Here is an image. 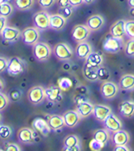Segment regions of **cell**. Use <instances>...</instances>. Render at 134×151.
<instances>
[{
  "instance_id": "1",
  "label": "cell",
  "mask_w": 134,
  "mask_h": 151,
  "mask_svg": "<svg viewBox=\"0 0 134 151\" xmlns=\"http://www.w3.org/2000/svg\"><path fill=\"white\" fill-rule=\"evenodd\" d=\"M125 47L124 39L122 37H115L111 35L105 38L103 43V49L109 54H117Z\"/></svg>"
},
{
  "instance_id": "2",
  "label": "cell",
  "mask_w": 134,
  "mask_h": 151,
  "mask_svg": "<svg viewBox=\"0 0 134 151\" xmlns=\"http://www.w3.org/2000/svg\"><path fill=\"white\" fill-rule=\"evenodd\" d=\"M52 55L50 46L43 42H37L33 45V55L37 60L41 62L47 61Z\"/></svg>"
},
{
  "instance_id": "3",
  "label": "cell",
  "mask_w": 134,
  "mask_h": 151,
  "mask_svg": "<svg viewBox=\"0 0 134 151\" xmlns=\"http://www.w3.org/2000/svg\"><path fill=\"white\" fill-rule=\"evenodd\" d=\"M54 56L61 61H68L72 59L74 52L67 43L59 42L54 47L53 50Z\"/></svg>"
},
{
  "instance_id": "4",
  "label": "cell",
  "mask_w": 134,
  "mask_h": 151,
  "mask_svg": "<svg viewBox=\"0 0 134 151\" xmlns=\"http://www.w3.org/2000/svg\"><path fill=\"white\" fill-rule=\"evenodd\" d=\"M27 64L25 61L20 59V57H12L9 60L8 66H7V72L11 76H19L23 73L26 70Z\"/></svg>"
},
{
  "instance_id": "5",
  "label": "cell",
  "mask_w": 134,
  "mask_h": 151,
  "mask_svg": "<svg viewBox=\"0 0 134 151\" xmlns=\"http://www.w3.org/2000/svg\"><path fill=\"white\" fill-rule=\"evenodd\" d=\"M40 38V31L36 27H27L21 32L22 42L28 46H33Z\"/></svg>"
},
{
  "instance_id": "6",
  "label": "cell",
  "mask_w": 134,
  "mask_h": 151,
  "mask_svg": "<svg viewBox=\"0 0 134 151\" xmlns=\"http://www.w3.org/2000/svg\"><path fill=\"white\" fill-rule=\"evenodd\" d=\"M49 17L50 14L45 10H40L35 13L32 16L35 27L37 28L39 31H46L49 28Z\"/></svg>"
},
{
  "instance_id": "7",
  "label": "cell",
  "mask_w": 134,
  "mask_h": 151,
  "mask_svg": "<svg viewBox=\"0 0 134 151\" xmlns=\"http://www.w3.org/2000/svg\"><path fill=\"white\" fill-rule=\"evenodd\" d=\"M28 100L35 105H37L46 99L45 96V88L42 86L32 87L27 93Z\"/></svg>"
},
{
  "instance_id": "8",
  "label": "cell",
  "mask_w": 134,
  "mask_h": 151,
  "mask_svg": "<svg viewBox=\"0 0 134 151\" xmlns=\"http://www.w3.org/2000/svg\"><path fill=\"white\" fill-rule=\"evenodd\" d=\"M120 88L117 84L112 82L105 81L102 83L100 87V93L105 99H112L119 93Z\"/></svg>"
},
{
  "instance_id": "9",
  "label": "cell",
  "mask_w": 134,
  "mask_h": 151,
  "mask_svg": "<svg viewBox=\"0 0 134 151\" xmlns=\"http://www.w3.org/2000/svg\"><path fill=\"white\" fill-rule=\"evenodd\" d=\"M91 30L87 27V25H76L72 29L71 32V37L76 42L87 41V39L89 37L91 34Z\"/></svg>"
},
{
  "instance_id": "10",
  "label": "cell",
  "mask_w": 134,
  "mask_h": 151,
  "mask_svg": "<svg viewBox=\"0 0 134 151\" xmlns=\"http://www.w3.org/2000/svg\"><path fill=\"white\" fill-rule=\"evenodd\" d=\"M102 124H103V127L106 130L109 131L110 132H112V133H114L115 132L122 129V127H123L121 120L116 116H115L113 113L110 114L104 120V122H102Z\"/></svg>"
},
{
  "instance_id": "11",
  "label": "cell",
  "mask_w": 134,
  "mask_h": 151,
  "mask_svg": "<svg viewBox=\"0 0 134 151\" xmlns=\"http://www.w3.org/2000/svg\"><path fill=\"white\" fill-rule=\"evenodd\" d=\"M37 132L34 129L29 127H23L19 130L17 133L18 140L22 144H33L36 140V137H37Z\"/></svg>"
},
{
  "instance_id": "12",
  "label": "cell",
  "mask_w": 134,
  "mask_h": 151,
  "mask_svg": "<svg viewBox=\"0 0 134 151\" xmlns=\"http://www.w3.org/2000/svg\"><path fill=\"white\" fill-rule=\"evenodd\" d=\"M0 35L4 41L7 42H14L21 37V32L18 28L6 26Z\"/></svg>"
},
{
  "instance_id": "13",
  "label": "cell",
  "mask_w": 134,
  "mask_h": 151,
  "mask_svg": "<svg viewBox=\"0 0 134 151\" xmlns=\"http://www.w3.org/2000/svg\"><path fill=\"white\" fill-rule=\"evenodd\" d=\"M63 91L59 86H50L45 88L46 99L52 103H60L63 100Z\"/></svg>"
},
{
  "instance_id": "14",
  "label": "cell",
  "mask_w": 134,
  "mask_h": 151,
  "mask_svg": "<svg viewBox=\"0 0 134 151\" xmlns=\"http://www.w3.org/2000/svg\"><path fill=\"white\" fill-rule=\"evenodd\" d=\"M64 145V150L67 151H79L81 150V146L80 138L76 135H68L65 137L63 141Z\"/></svg>"
},
{
  "instance_id": "15",
  "label": "cell",
  "mask_w": 134,
  "mask_h": 151,
  "mask_svg": "<svg viewBox=\"0 0 134 151\" xmlns=\"http://www.w3.org/2000/svg\"><path fill=\"white\" fill-rule=\"evenodd\" d=\"M112 113V110L110 107L104 104H94V110H93V116L94 119L99 122H103L104 120L106 117Z\"/></svg>"
},
{
  "instance_id": "16",
  "label": "cell",
  "mask_w": 134,
  "mask_h": 151,
  "mask_svg": "<svg viewBox=\"0 0 134 151\" xmlns=\"http://www.w3.org/2000/svg\"><path fill=\"white\" fill-rule=\"evenodd\" d=\"M63 118L65 121L66 127L69 128L76 127L81 120V117L76 110H68L63 114Z\"/></svg>"
},
{
  "instance_id": "17",
  "label": "cell",
  "mask_w": 134,
  "mask_h": 151,
  "mask_svg": "<svg viewBox=\"0 0 134 151\" xmlns=\"http://www.w3.org/2000/svg\"><path fill=\"white\" fill-rule=\"evenodd\" d=\"M32 127L37 133L41 134L43 137H47L51 132V128L48 123L47 120L43 118H37L32 122Z\"/></svg>"
},
{
  "instance_id": "18",
  "label": "cell",
  "mask_w": 134,
  "mask_h": 151,
  "mask_svg": "<svg viewBox=\"0 0 134 151\" xmlns=\"http://www.w3.org/2000/svg\"><path fill=\"white\" fill-rule=\"evenodd\" d=\"M105 24V20L101 14H94L91 15L87 20L86 25L91 30V32H97L100 30Z\"/></svg>"
},
{
  "instance_id": "19",
  "label": "cell",
  "mask_w": 134,
  "mask_h": 151,
  "mask_svg": "<svg viewBox=\"0 0 134 151\" xmlns=\"http://www.w3.org/2000/svg\"><path fill=\"white\" fill-rule=\"evenodd\" d=\"M93 52V48L91 44L87 41L78 42L75 49V54L80 60H86L87 57Z\"/></svg>"
},
{
  "instance_id": "20",
  "label": "cell",
  "mask_w": 134,
  "mask_h": 151,
  "mask_svg": "<svg viewBox=\"0 0 134 151\" xmlns=\"http://www.w3.org/2000/svg\"><path fill=\"white\" fill-rule=\"evenodd\" d=\"M104 62V58L103 56L97 53V52H92L90 55L87 57L85 60V65L84 66L88 67V68L97 69L103 65Z\"/></svg>"
},
{
  "instance_id": "21",
  "label": "cell",
  "mask_w": 134,
  "mask_h": 151,
  "mask_svg": "<svg viewBox=\"0 0 134 151\" xmlns=\"http://www.w3.org/2000/svg\"><path fill=\"white\" fill-rule=\"evenodd\" d=\"M67 19L60 14H50L49 28L54 31H61L66 25Z\"/></svg>"
},
{
  "instance_id": "22",
  "label": "cell",
  "mask_w": 134,
  "mask_h": 151,
  "mask_svg": "<svg viewBox=\"0 0 134 151\" xmlns=\"http://www.w3.org/2000/svg\"><path fill=\"white\" fill-rule=\"evenodd\" d=\"M119 112L121 116L125 118L134 117V101L125 100L119 105Z\"/></svg>"
},
{
  "instance_id": "23",
  "label": "cell",
  "mask_w": 134,
  "mask_h": 151,
  "mask_svg": "<svg viewBox=\"0 0 134 151\" xmlns=\"http://www.w3.org/2000/svg\"><path fill=\"white\" fill-rule=\"evenodd\" d=\"M125 20H119L115 21L110 28V35L115 37H124L126 36L125 31Z\"/></svg>"
},
{
  "instance_id": "24",
  "label": "cell",
  "mask_w": 134,
  "mask_h": 151,
  "mask_svg": "<svg viewBox=\"0 0 134 151\" xmlns=\"http://www.w3.org/2000/svg\"><path fill=\"white\" fill-rule=\"evenodd\" d=\"M112 142L115 145H126L130 142V135L123 129L112 133Z\"/></svg>"
},
{
  "instance_id": "25",
  "label": "cell",
  "mask_w": 134,
  "mask_h": 151,
  "mask_svg": "<svg viewBox=\"0 0 134 151\" xmlns=\"http://www.w3.org/2000/svg\"><path fill=\"white\" fill-rule=\"evenodd\" d=\"M94 104L88 101H83L81 103L77 104L76 109V110L78 112V114L80 115V116L82 118H87L93 114V110H94Z\"/></svg>"
},
{
  "instance_id": "26",
  "label": "cell",
  "mask_w": 134,
  "mask_h": 151,
  "mask_svg": "<svg viewBox=\"0 0 134 151\" xmlns=\"http://www.w3.org/2000/svg\"><path fill=\"white\" fill-rule=\"evenodd\" d=\"M48 123L49 125L51 130L58 131L62 129L64 127H66L65 121L62 116L59 115H51L49 116L47 120Z\"/></svg>"
},
{
  "instance_id": "27",
  "label": "cell",
  "mask_w": 134,
  "mask_h": 151,
  "mask_svg": "<svg viewBox=\"0 0 134 151\" xmlns=\"http://www.w3.org/2000/svg\"><path fill=\"white\" fill-rule=\"evenodd\" d=\"M118 86L121 89L125 91L134 89V74H125L122 76Z\"/></svg>"
},
{
  "instance_id": "28",
  "label": "cell",
  "mask_w": 134,
  "mask_h": 151,
  "mask_svg": "<svg viewBox=\"0 0 134 151\" xmlns=\"http://www.w3.org/2000/svg\"><path fill=\"white\" fill-rule=\"evenodd\" d=\"M93 137L96 141L105 145L110 138V132L106 130L105 128H102V129H97L96 131H94Z\"/></svg>"
},
{
  "instance_id": "29",
  "label": "cell",
  "mask_w": 134,
  "mask_h": 151,
  "mask_svg": "<svg viewBox=\"0 0 134 151\" xmlns=\"http://www.w3.org/2000/svg\"><path fill=\"white\" fill-rule=\"evenodd\" d=\"M34 0H14V4L16 9L20 11H27L33 7Z\"/></svg>"
},
{
  "instance_id": "30",
  "label": "cell",
  "mask_w": 134,
  "mask_h": 151,
  "mask_svg": "<svg viewBox=\"0 0 134 151\" xmlns=\"http://www.w3.org/2000/svg\"><path fill=\"white\" fill-rule=\"evenodd\" d=\"M82 73H83L84 77L89 82H96V81L99 80L97 69L88 68V67L84 66L83 70H82Z\"/></svg>"
},
{
  "instance_id": "31",
  "label": "cell",
  "mask_w": 134,
  "mask_h": 151,
  "mask_svg": "<svg viewBox=\"0 0 134 151\" xmlns=\"http://www.w3.org/2000/svg\"><path fill=\"white\" fill-rule=\"evenodd\" d=\"M14 9V6L9 3L1 4H0V16H4V17L8 18L13 14Z\"/></svg>"
},
{
  "instance_id": "32",
  "label": "cell",
  "mask_w": 134,
  "mask_h": 151,
  "mask_svg": "<svg viewBox=\"0 0 134 151\" xmlns=\"http://www.w3.org/2000/svg\"><path fill=\"white\" fill-rule=\"evenodd\" d=\"M126 37L129 39H134V21H126L125 23Z\"/></svg>"
},
{
  "instance_id": "33",
  "label": "cell",
  "mask_w": 134,
  "mask_h": 151,
  "mask_svg": "<svg viewBox=\"0 0 134 151\" xmlns=\"http://www.w3.org/2000/svg\"><path fill=\"white\" fill-rule=\"evenodd\" d=\"M97 73H98V76H99V80H102V81H107L110 76V73L109 70L104 67L103 65L99 68H97Z\"/></svg>"
},
{
  "instance_id": "34",
  "label": "cell",
  "mask_w": 134,
  "mask_h": 151,
  "mask_svg": "<svg viewBox=\"0 0 134 151\" xmlns=\"http://www.w3.org/2000/svg\"><path fill=\"white\" fill-rule=\"evenodd\" d=\"M12 134V129L6 125H0V138L8 139Z\"/></svg>"
},
{
  "instance_id": "35",
  "label": "cell",
  "mask_w": 134,
  "mask_h": 151,
  "mask_svg": "<svg viewBox=\"0 0 134 151\" xmlns=\"http://www.w3.org/2000/svg\"><path fill=\"white\" fill-rule=\"evenodd\" d=\"M124 50H125V54L128 57H134V39H129L128 42L126 43L125 47H124Z\"/></svg>"
},
{
  "instance_id": "36",
  "label": "cell",
  "mask_w": 134,
  "mask_h": 151,
  "mask_svg": "<svg viewBox=\"0 0 134 151\" xmlns=\"http://www.w3.org/2000/svg\"><path fill=\"white\" fill-rule=\"evenodd\" d=\"M58 84H59L58 86L62 89V91H66V90L70 89L72 86L71 81L69 78H66V77L60 79L58 82Z\"/></svg>"
},
{
  "instance_id": "37",
  "label": "cell",
  "mask_w": 134,
  "mask_h": 151,
  "mask_svg": "<svg viewBox=\"0 0 134 151\" xmlns=\"http://www.w3.org/2000/svg\"><path fill=\"white\" fill-rule=\"evenodd\" d=\"M57 0H37V4L43 9H48L53 7Z\"/></svg>"
},
{
  "instance_id": "38",
  "label": "cell",
  "mask_w": 134,
  "mask_h": 151,
  "mask_svg": "<svg viewBox=\"0 0 134 151\" xmlns=\"http://www.w3.org/2000/svg\"><path fill=\"white\" fill-rule=\"evenodd\" d=\"M73 9L71 6L65 8H59V14H61L66 19H69L73 14Z\"/></svg>"
},
{
  "instance_id": "39",
  "label": "cell",
  "mask_w": 134,
  "mask_h": 151,
  "mask_svg": "<svg viewBox=\"0 0 134 151\" xmlns=\"http://www.w3.org/2000/svg\"><path fill=\"white\" fill-rule=\"evenodd\" d=\"M21 92L17 88H14L10 91L9 95V99L10 101H14V102H17L21 99Z\"/></svg>"
},
{
  "instance_id": "40",
  "label": "cell",
  "mask_w": 134,
  "mask_h": 151,
  "mask_svg": "<svg viewBox=\"0 0 134 151\" xmlns=\"http://www.w3.org/2000/svg\"><path fill=\"white\" fill-rule=\"evenodd\" d=\"M9 103V99L4 93L0 92V111L4 110Z\"/></svg>"
},
{
  "instance_id": "41",
  "label": "cell",
  "mask_w": 134,
  "mask_h": 151,
  "mask_svg": "<svg viewBox=\"0 0 134 151\" xmlns=\"http://www.w3.org/2000/svg\"><path fill=\"white\" fill-rule=\"evenodd\" d=\"M104 146H105L104 144H101V143H99V142L96 141V140L94 139V138H93V140H92V141H91V143H90V148L94 151L101 150Z\"/></svg>"
},
{
  "instance_id": "42",
  "label": "cell",
  "mask_w": 134,
  "mask_h": 151,
  "mask_svg": "<svg viewBox=\"0 0 134 151\" xmlns=\"http://www.w3.org/2000/svg\"><path fill=\"white\" fill-rule=\"evenodd\" d=\"M8 63L9 60L5 57L0 56V73L4 72V70H7V66H8Z\"/></svg>"
},
{
  "instance_id": "43",
  "label": "cell",
  "mask_w": 134,
  "mask_h": 151,
  "mask_svg": "<svg viewBox=\"0 0 134 151\" xmlns=\"http://www.w3.org/2000/svg\"><path fill=\"white\" fill-rule=\"evenodd\" d=\"M6 151H20L21 149L19 145H17L16 144H13V143H10V144H8L5 146V149Z\"/></svg>"
},
{
  "instance_id": "44",
  "label": "cell",
  "mask_w": 134,
  "mask_h": 151,
  "mask_svg": "<svg viewBox=\"0 0 134 151\" xmlns=\"http://www.w3.org/2000/svg\"><path fill=\"white\" fill-rule=\"evenodd\" d=\"M69 3L72 8H77L82 5L84 4V1L83 0H69Z\"/></svg>"
},
{
  "instance_id": "45",
  "label": "cell",
  "mask_w": 134,
  "mask_h": 151,
  "mask_svg": "<svg viewBox=\"0 0 134 151\" xmlns=\"http://www.w3.org/2000/svg\"><path fill=\"white\" fill-rule=\"evenodd\" d=\"M7 26V18L4 16H0V34L3 32V30Z\"/></svg>"
},
{
  "instance_id": "46",
  "label": "cell",
  "mask_w": 134,
  "mask_h": 151,
  "mask_svg": "<svg viewBox=\"0 0 134 151\" xmlns=\"http://www.w3.org/2000/svg\"><path fill=\"white\" fill-rule=\"evenodd\" d=\"M57 4L59 5V8H65L71 6L69 0H57Z\"/></svg>"
},
{
  "instance_id": "47",
  "label": "cell",
  "mask_w": 134,
  "mask_h": 151,
  "mask_svg": "<svg viewBox=\"0 0 134 151\" xmlns=\"http://www.w3.org/2000/svg\"><path fill=\"white\" fill-rule=\"evenodd\" d=\"M115 151H129L130 149L126 145H115Z\"/></svg>"
},
{
  "instance_id": "48",
  "label": "cell",
  "mask_w": 134,
  "mask_h": 151,
  "mask_svg": "<svg viewBox=\"0 0 134 151\" xmlns=\"http://www.w3.org/2000/svg\"><path fill=\"white\" fill-rule=\"evenodd\" d=\"M83 1H84V4H85L90 5V4H94L96 0H83Z\"/></svg>"
},
{
  "instance_id": "49",
  "label": "cell",
  "mask_w": 134,
  "mask_h": 151,
  "mask_svg": "<svg viewBox=\"0 0 134 151\" xmlns=\"http://www.w3.org/2000/svg\"><path fill=\"white\" fill-rule=\"evenodd\" d=\"M128 3L129 7L132 8V9H134V0H128Z\"/></svg>"
},
{
  "instance_id": "50",
  "label": "cell",
  "mask_w": 134,
  "mask_h": 151,
  "mask_svg": "<svg viewBox=\"0 0 134 151\" xmlns=\"http://www.w3.org/2000/svg\"><path fill=\"white\" fill-rule=\"evenodd\" d=\"M4 88V83L2 79H0V92H2Z\"/></svg>"
},
{
  "instance_id": "51",
  "label": "cell",
  "mask_w": 134,
  "mask_h": 151,
  "mask_svg": "<svg viewBox=\"0 0 134 151\" xmlns=\"http://www.w3.org/2000/svg\"><path fill=\"white\" fill-rule=\"evenodd\" d=\"M10 0H0V4H4V3H9Z\"/></svg>"
},
{
  "instance_id": "52",
  "label": "cell",
  "mask_w": 134,
  "mask_h": 151,
  "mask_svg": "<svg viewBox=\"0 0 134 151\" xmlns=\"http://www.w3.org/2000/svg\"><path fill=\"white\" fill-rule=\"evenodd\" d=\"M1 119H2V116H1V114H0V122H1Z\"/></svg>"
}]
</instances>
